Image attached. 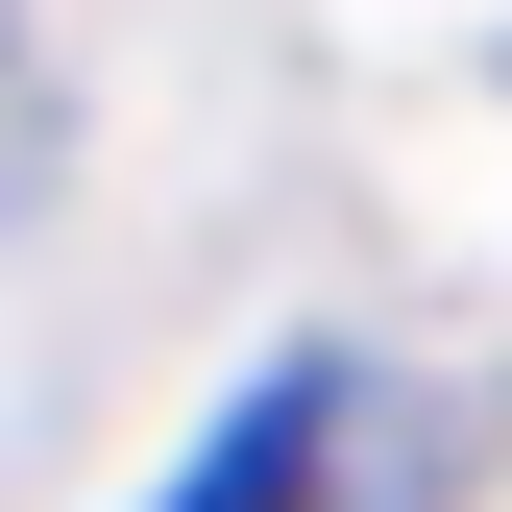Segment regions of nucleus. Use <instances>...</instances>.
Instances as JSON below:
<instances>
[{
  "mask_svg": "<svg viewBox=\"0 0 512 512\" xmlns=\"http://www.w3.org/2000/svg\"><path fill=\"white\" fill-rule=\"evenodd\" d=\"M49 171H74V74H49V25L0 0V220H49Z\"/></svg>",
  "mask_w": 512,
  "mask_h": 512,
  "instance_id": "2",
  "label": "nucleus"
},
{
  "mask_svg": "<svg viewBox=\"0 0 512 512\" xmlns=\"http://www.w3.org/2000/svg\"><path fill=\"white\" fill-rule=\"evenodd\" d=\"M342 415H366V366H342V342H269V366H244V391L196 415V464H171L147 512H317Z\"/></svg>",
  "mask_w": 512,
  "mask_h": 512,
  "instance_id": "1",
  "label": "nucleus"
}]
</instances>
